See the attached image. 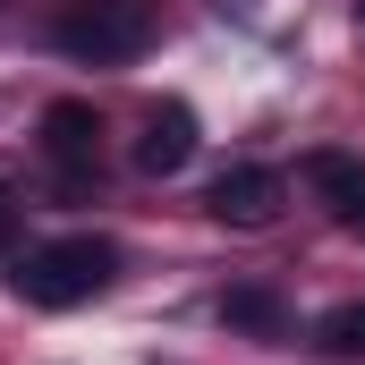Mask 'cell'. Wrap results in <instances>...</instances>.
I'll return each mask as SVG.
<instances>
[{"instance_id": "6", "label": "cell", "mask_w": 365, "mask_h": 365, "mask_svg": "<svg viewBox=\"0 0 365 365\" xmlns=\"http://www.w3.org/2000/svg\"><path fill=\"white\" fill-rule=\"evenodd\" d=\"M306 187H314L340 221H365V162H349V153H314V162H306Z\"/></svg>"}, {"instance_id": "2", "label": "cell", "mask_w": 365, "mask_h": 365, "mask_svg": "<svg viewBox=\"0 0 365 365\" xmlns=\"http://www.w3.org/2000/svg\"><path fill=\"white\" fill-rule=\"evenodd\" d=\"M51 43L86 68H119L153 43V0H60L51 17Z\"/></svg>"}, {"instance_id": "5", "label": "cell", "mask_w": 365, "mask_h": 365, "mask_svg": "<svg viewBox=\"0 0 365 365\" xmlns=\"http://www.w3.org/2000/svg\"><path fill=\"white\" fill-rule=\"evenodd\" d=\"M187 162H195V110H187V102H162V110L145 119V136H136V170L170 179Z\"/></svg>"}, {"instance_id": "1", "label": "cell", "mask_w": 365, "mask_h": 365, "mask_svg": "<svg viewBox=\"0 0 365 365\" xmlns=\"http://www.w3.org/2000/svg\"><path fill=\"white\" fill-rule=\"evenodd\" d=\"M110 272H119V247H110V238H93V230H77V238L26 247L9 280H17V297H26V306H86V297L110 289Z\"/></svg>"}, {"instance_id": "9", "label": "cell", "mask_w": 365, "mask_h": 365, "mask_svg": "<svg viewBox=\"0 0 365 365\" xmlns=\"http://www.w3.org/2000/svg\"><path fill=\"white\" fill-rule=\"evenodd\" d=\"M9 238H17V195L0 187V255H9Z\"/></svg>"}, {"instance_id": "10", "label": "cell", "mask_w": 365, "mask_h": 365, "mask_svg": "<svg viewBox=\"0 0 365 365\" xmlns=\"http://www.w3.org/2000/svg\"><path fill=\"white\" fill-rule=\"evenodd\" d=\"M357 230H365V221H357Z\"/></svg>"}, {"instance_id": "4", "label": "cell", "mask_w": 365, "mask_h": 365, "mask_svg": "<svg viewBox=\"0 0 365 365\" xmlns=\"http://www.w3.org/2000/svg\"><path fill=\"white\" fill-rule=\"evenodd\" d=\"M43 153H51L68 179H86L93 153H102V119H93V102H51V110H43Z\"/></svg>"}, {"instance_id": "7", "label": "cell", "mask_w": 365, "mask_h": 365, "mask_svg": "<svg viewBox=\"0 0 365 365\" xmlns=\"http://www.w3.org/2000/svg\"><path fill=\"white\" fill-rule=\"evenodd\" d=\"M314 349H323V357H365V297L331 306V314L314 323Z\"/></svg>"}, {"instance_id": "8", "label": "cell", "mask_w": 365, "mask_h": 365, "mask_svg": "<svg viewBox=\"0 0 365 365\" xmlns=\"http://www.w3.org/2000/svg\"><path fill=\"white\" fill-rule=\"evenodd\" d=\"M221 314H230L238 331H280V323H289L272 289H230V297H221Z\"/></svg>"}, {"instance_id": "3", "label": "cell", "mask_w": 365, "mask_h": 365, "mask_svg": "<svg viewBox=\"0 0 365 365\" xmlns=\"http://www.w3.org/2000/svg\"><path fill=\"white\" fill-rule=\"evenodd\" d=\"M212 221H230V230H264L280 212V170H264V162H238V170H221L212 179Z\"/></svg>"}]
</instances>
